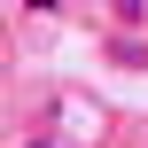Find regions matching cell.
<instances>
[{
    "label": "cell",
    "instance_id": "obj_1",
    "mask_svg": "<svg viewBox=\"0 0 148 148\" xmlns=\"http://www.w3.org/2000/svg\"><path fill=\"white\" fill-rule=\"evenodd\" d=\"M109 16L117 23H148V0H109Z\"/></svg>",
    "mask_w": 148,
    "mask_h": 148
},
{
    "label": "cell",
    "instance_id": "obj_2",
    "mask_svg": "<svg viewBox=\"0 0 148 148\" xmlns=\"http://www.w3.org/2000/svg\"><path fill=\"white\" fill-rule=\"evenodd\" d=\"M23 148H62V140H23Z\"/></svg>",
    "mask_w": 148,
    "mask_h": 148
}]
</instances>
